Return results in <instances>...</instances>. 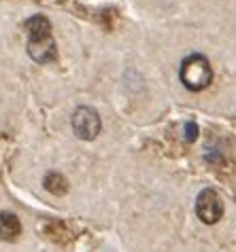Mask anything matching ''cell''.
Listing matches in <instances>:
<instances>
[{"instance_id":"cell-3","label":"cell","mask_w":236,"mask_h":252,"mask_svg":"<svg viewBox=\"0 0 236 252\" xmlns=\"http://www.w3.org/2000/svg\"><path fill=\"white\" fill-rule=\"evenodd\" d=\"M196 214L204 225H215L224 216V201L213 189H202L196 197Z\"/></svg>"},{"instance_id":"cell-5","label":"cell","mask_w":236,"mask_h":252,"mask_svg":"<svg viewBox=\"0 0 236 252\" xmlns=\"http://www.w3.org/2000/svg\"><path fill=\"white\" fill-rule=\"evenodd\" d=\"M22 235V222L13 212H0V240L15 242Z\"/></svg>"},{"instance_id":"cell-6","label":"cell","mask_w":236,"mask_h":252,"mask_svg":"<svg viewBox=\"0 0 236 252\" xmlns=\"http://www.w3.org/2000/svg\"><path fill=\"white\" fill-rule=\"evenodd\" d=\"M45 189L49 193H53V195H64L68 191V183H66V178L62 176V174L49 172L45 176Z\"/></svg>"},{"instance_id":"cell-2","label":"cell","mask_w":236,"mask_h":252,"mask_svg":"<svg viewBox=\"0 0 236 252\" xmlns=\"http://www.w3.org/2000/svg\"><path fill=\"white\" fill-rule=\"evenodd\" d=\"M179 76H181V83L185 89L190 92H202L211 85L213 81V68L211 62L200 53L187 55L181 62V70H179Z\"/></svg>"},{"instance_id":"cell-4","label":"cell","mask_w":236,"mask_h":252,"mask_svg":"<svg viewBox=\"0 0 236 252\" xmlns=\"http://www.w3.org/2000/svg\"><path fill=\"white\" fill-rule=\"evenodd\" d=\"M73 131L81 140H94L100 134V117L94 108L79 106L73 115Z\"/></svg>"},{"instance_id":"cell-1","label":"cell","mask_w":236,"mask_h":252,"mask_svg":"<svg viewBox=\"0 0 236 252\" xmlns=\"http://www.w3.org/2000/svg\"><path fill=\"white\" fill-rule=\"evenodd\" d=\"M28 32V55L39 62V64H49L58 60V49H55L51 36V24L43 15H34L24 24Z\"/></svg>"},{"instance_id":"cell-7","label":"cell","mask_w":236,"mask_h":252,"mask_svg":"<svg viewBox=\"0 0 236 252\" xmlns=\"http://www.w3.org/2000/svg\"><path fill=\"white\" fill-rule=\"evenodd\" d=\"M198 138V127L194 123H185V140L187 142H194Z\"/></svg>"}]
</instances>
